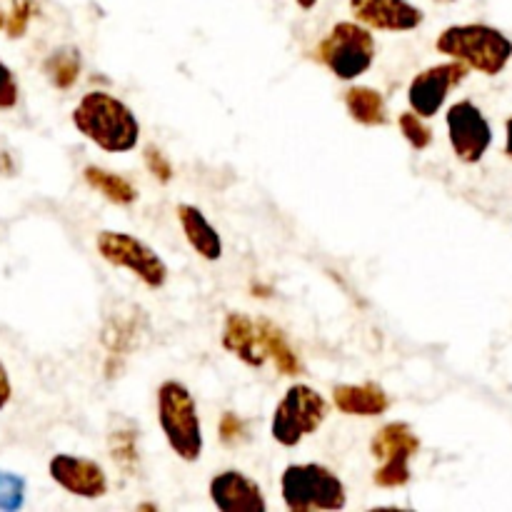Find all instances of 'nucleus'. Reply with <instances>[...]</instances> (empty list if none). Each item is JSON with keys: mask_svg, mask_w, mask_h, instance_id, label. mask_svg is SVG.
Segmentation results:
<instances>
[{"mask_svg": "<svg viewBox=\"0 0 512 512\" xmlns=\"http://www.w3.org/2000/svg\"><path fill=\"white\" fill-rule=\"evenodd\" d=\"M220 343L230 355L243 360L250 368H263L270 360L285 378H295L303 373V363L285 338L283 328H278L268 318H250V315L233 310L223 323Z\"/></svg>", "mask_w": 512, "mask_h": 512, "instance_id": "1", "label": "nucleus"}, {"mask_svg": "<svg viewBox=\"0 0 512 512\" xmlns=\"http://www.w3.org/2000/svg\"><path fill=\"white\" fill-rule=\"evenodd\" d=\"M73 125L105 153H130L140 140V120L123 100L105 90H90L80 98Z\"/></svg>", "mask_w": 512, "mask_h": 512, "instance_id": "2", "label": "nucleus"}, {"mask_svg": "<svg viewBox=\"0 0 512 512\" xmlns=\"http://www.w3.org/2000/svg\"><path fill=\"white\" fill-rule=\"evenodd\" d=\"M435 48L445 58L460 60L488 78L503 73L512 60V40L503 30L485 23L448 25L435 40Z\"/></svg>", "mask_w": 512, "mask_h": 512, "instance_id": "3", "label": "nucleus"}, {"mask_svg": "<svg viewBox=\"0 0 512 512\" xmlns=\"http://www.w3.org/2000/svg\"><path fill=\"white\" fill-rule=\"evenodd\" d=\"M158 423L168 448L183 463H198L203 455V423L198 403L188 385L180 380H165L158 388Z\"/></svg>", "mask_w": 512, "mask_h": 512, "instance_id": "4", "label": "nucleus"}, {"mask_svg": "<svg viewBox=\"0 0 512 512\" xmlns=\"http://www.w3.org/2000/svg\"><path fill=\"white\" fill-rule=\"evenodd\" d=\"M280 493L290 512L343 510L348 505L345 483L320 463H293L283 470Z\"/></svg>", "mask_w": 512, "mask_h": 512, "instance_id": "5", "label": "nucleus"}, {"mask_svg": "<svg viewBox=\"0 0 512 512\" xmlns=\"http://www.w3.org/2000/svg\"><path fill=\"white\" fill-rule=\"evenodd\" d=\"M318 58L338 80H358L368 73L378 55L373 33L358 20H340L318 43Z\"/></svg>", "mask_w": 512, "mask_h": 512, "instance_id": "6", "label": "nucleus"}, {"mask_svg": "<svg viewBox=\"0 0 512 512\" xmlns=\"http://www.w3.org/2000/svg\"><path fill=\"white\" fill-rule=\"evenodd\" d=\"M330 413V405L318 390L310 385H290L285 390L283 400L275 405L273 423H270V435L283 448H295L305 438L315 435L320 425L325 423Z\"/></svg>", "mask_w": 512, "mask_h": 512, "instance_id": "7", "label": "nucleus"}, {"mask_svg": "<svg viewBox=\"0 0 512 512\" xmlns=\"http://www.w3.org/2000/svg\"><path fill=\"white\" fill-rule=\"evenodd\" d=\"M98 255L113 268H125L150 290H160L168 283V265L165 260L135 235L123 230H100L95 238Z\"/></svg>", "mask_w": 512, "mask_h": 512, "instance_id": "8", "label": "nucleus"}, {"mask_svg": "<svg viewBox=\"0 0 512 512\" xmlns=\"http://www.w3.org/2000/svg\"><path fill=\"white\" fill-rule=\"evenodd\" d=\"M420 453V438L408 423L383 425L370 440V455L380 460L373 473V483L378 488H405L413 478L410 473V460Z\"/></svg>", "mask_w": 512, "mask_h": 512, "instance_id": "9", "label": "nucleus"}, {"mask_svg": "<svg viewBox=\"0 0 512 512\" xmlns=\"http://www.w3.org/2000/svg\"><path fill=\"white\" fill-rule=\"evenodd\" d=\"M445 125H448L450 148L460 163H480L493 145V128L473 100H458L450 105L445 113Z\"/></svg>", "mask_w": 512, "mask_h": 512, "instance_id": "10", "label": "nucleus"}, {"mask_svg": "<svg viewBox=\"0 0 512 512\" xmlns=\"http://www.w3.org/2000/svg\"><path fill=\"white\" fill-rule=\"evenodd\" d=\"M468 70V65L453 58H450L448 63L430 65V68L420 70L408 85L410 110H415V113L423 115V118L438 115L440 110H443L445 100H448L450 90L468 78Z\"/></svg>", "mask_w": 512, "mask_h": 512, "instance_id": "11", "label": "nucleus"}, {"mask_svg": "<svg viewBox=\"0 0 512 512\" xmlns=\"http://www.w3.org/2000/svg\"><path fill=\"white\" fill-rule=\"evenodd\" d=\"M50 480L68 495L83 500H100L108 495V475L103 465L90 458L58 453L48 463Z\"/></svg>", "mask_w": 512, "mask_h": 512, "instance_id": "12", "label": "nucleus"}, {"mask_svg": "<svg viewBox=\"0 0 512 512\" xmlns=\"http://www.w3.org/2000/svg\"><path fill=\"white\" fill-rule=\"evenodd\" d=\"M355 20L383 33H410L425 20L423 8L410 0H350Z\"/></svg>", "mask_w": 512, "mask_h": 512, "instance_id": "13", "label": "nucleus"}, {"mask_svg": "<svg viewBox=\"0 0 512 512\" xmlns=\"http://www.w3.org/2000/svg\"><path fill=\"white\" fill-rule=\"evenodd\" d=\"M208 493L220 512H268L263 488L240 470H223L215 475Z\"/></svg>", "mask_w": 512, "mask_h": 512, "instance_id": "14", "label": "nucleus"}, {"mask_svg": "<svg viewBox=\"0 0 512 512\" xmlns=\"http://www.w3.org/2000/svg\"><path fill=\"white\" fill-rule=\"evenodd\" d=\"M333 405L350 418H378L388 413L390 398L378 383H343L333 388Z\"/></svg>", "mask_w": 512, "mask_h": 512, "instance_id": "15", "label": "nucleus"}, {"mask_svg": "<svg viewBox=\"0 0 512 512\" xmlns=\"http://www.w3.org/2000/svg\"><path fill=\"white\" fill-rule=\"evenodd\" d=\"M175 215H178V223L183 228L185 240H188V245L200 258L208 260V263H215V260L223 258V238H220L215 225L205 218V213L198 205L180 203L175 208Z\"/></svg>", "mask_w": 512, "mask_h": 512, "instance_id": "16", "label": "nucleus"}, {"mask_svg": "<svg viewBox=\"0 0 512 512\" xmlns=\"http://www.w3.org/2000/svg\"><path fill=\"white\" fill-rule=\"evenodd\" d=\"M345 110L355 123L368 125V128L388 123V103L383 93L370 85H353L345 90Z\"/></svg>", "mask_w": 512, "mask_h": 512, "instance_id": "17", "label": "nucleus"}, {"mask_svg": "<svg viewBox=\"0 0 512 512\" xmlns=\"http://www.w3.org/2000/svg\"><path fill=\"white\" fill-rule=\"evenodd\" d=\"M83 178L95 193L103 195L105 200L115 205H133L138 200V188L130 183L123 175L113 173V170H105L100 165H85Z\"/></svg>", "mask_w": 512, "mask_h": 512, "instance_id": "18", "label": "nucleus"}, {"mask_svg": "<svg viewBox=\"0 0 512 512\" xmlns=\"http://www.w3.org/2000/svg\"><path fill=\"white\" fill-rule=\"evenodd\" d=\"M80 70H83V60H80L78 48H58L43 60L45 78L58 90L73 88L80 78Z\"/></svg>", "mask_w": 512, "mask_h": 512, "instance_id": "19", "label": "nucleus"}, {"mask_svg": "<svg viewBox=\"0 0 512 512\" xmlns=\"http://www.w3.org/2000/svg\"><path fill=\"white\" fill-rule=\"evenodd\" d=\"M108 450L113 463L123 470L125 475H135L140 465V453H138V430L135 425H125V428L110 430L108 435Z\"/></svg>", "mask_w": 512, "mask_h": 512, "instance_id": "20", "label": "nucleus"}, {"mask_svg": "<svg viewBox=\"0 0 512 512\" xmlns=\"http://www.w3.org/2000/svg\"><path fill=\"white\" fill-rule=\"evenodd\" d=\"M40 13L38 0H10V13L5 18V35L13 40L23 38L28 33V25Z\"/></svg>", "mask_w": 512, "mask_h": 512, "instance_id": "21", "label": "nucleus"}, {"mask_svg": "<svg viewBox=\"0 0 512 512\" xmlns=\"http://www.w3.org/2000/svg\"><path fill=\"white\" fill-rule=\"evenodd\" d=\"M25 493H28V483H25L23 475L0 470V510L3 512L23 510Z\"/></svg>", "mask_w": 512, "mask_h": 512, "instance_id": "22", "label": "nucleus"}, {"mask_svg": "<svg viewBox=\"0 0 512 512\" xmlns=\"http://www.w3.org/2000/svg\"><path fill=\"white\" fill-rule=\"evenodd\" d=\"M398 125H400V133H403V138L408 140L413 150H425L433 145V130L425 125V118L415 113V110H410V113H400Z\"/></svg>", "mask_w": 512, "mask_h": 512, "instance_id": "23", "label": "nucleus"}, {"mask_svg": "<svg viewBox=\"0 0 512 512\" xmlns=\"http://www.w3.org/2000/svg\"><path fill=\"white\" fill-rule=\"evenodd\" d=\"M143 160H145V168L150 170V175H153L158 183H170L173 180V165H170V160L165 158V153L160 148H155V145H145L143 150Z\"/></svg>", "mask_w": 512, "mask_h": 512, "instance_id": "24", "label": "nucleus"}, {"mask_svg": "<svg viewBox=\"0 0 512 512\" xmlns=\"http://www.w3.org/2000/svg\"><path fill=\"white\" fill-rule=\"evenodd\" d=\"M20 88L15 80L13 70L0 60V110H13L18 105Z\"/></svg>", "mask_w": 512, "mask_h": 512, "instance_id": "25", "label": "nucleus"}, {"mask_svg": "<svg viewBox=\"0 0 512 512\" xmlns=\"http://www.w3.org/2000/svg\"><path fill=\"white\" fill-rule=\"evenodd\" d=\"M220 440H223L225 445H238L240 440L245 438V423L238 418L235 413H230V410H225L223 418H220Z\"/></svg>", "mask_w": 512, "mask_h": 512, "instance_id": "26", "label": "nucleus"}, {"mask_svg": "<svg viewBox=\"0 0 512 512\" xmlns=\"http://www.w3.org/2000/svg\"><path fill=\"white\" fill-rule=\"evenodd\" d=\"M10 398H13V385H10L8 370H5V365L0 363V410L10 403Z\"/></svg>", "mask_w": 512, "mask_h": 512, "instance_id": "27", "label": "nucleus"}, {"mask_svg": "<svg viewBox=\"0 0 512 512\" xmlns=\"http://www.w3.org/2000/svg\"><path fill=\"white\" fill-rule=\"evenodd\" d=\"M505 155L512 160V115L508 118V123H505Z\"/></svg>", "mask_w": 512, "mask_h": 512, "instance_id": "28", "label": "nucleus"}, {"mask_svg": "<svg viewBox=\"0 0 512 512\" xmlns=\"http://www.w3.org/2000/svg\"><path fill=\"white\" fill-rule=\"evenodd\" d=\"M295 3H298L303 10H313L315 5H318V0H295Z\"/></svg>", "mask_w": 512, "mask_h": 512, "instance_id": "29", "label": "nucleus"}, {"mask_svg": "<svg viewBox=\"0 0 512 512\" xmlns=\"http://www.w3.org/2000/svg\"><path fill=\"white\" fill-rule=\"evenodd\" d=\"M5 28V15H3V10H0V30Z\"/></svg>", "mask_w": 512, "mask_h": 512, "instance_id": "30", "label": "nucleus"}, {"mask_svg": "<svg viewBox=\"0 0 512 512\" xmlns=\"http://www.w3.org/2000/svg\"><path fill=\"white\" fill-rule=\"evenodd\" d=\"M438 3H455V0H438Z\"/></svg>", "mask_w": 512, "mask_h": 512, "instance_id": "31", "label": "nucleus"}]
</instances>
